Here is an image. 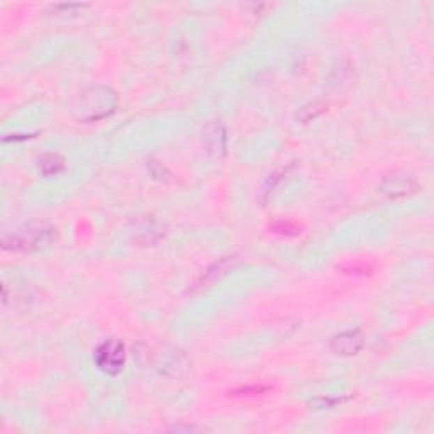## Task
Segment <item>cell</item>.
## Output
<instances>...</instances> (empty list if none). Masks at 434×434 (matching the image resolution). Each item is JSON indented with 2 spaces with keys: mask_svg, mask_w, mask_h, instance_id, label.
<instances>
[{
  "mask_svg": "<svg viewBox=\"0 0 434 434\" xmlns=\"http://www.w3.org/2000/svg\"><path fill=\"white\" fill-rule=\"evenodd\" d=\"M52 241V229H29L27 234L21 236H13V248L14 249H33L41 248L42 245Z\"/></svg>",
  "mask_w": 434,
  "mask_h": 434,
  "instance_id": "7a4b0ae2",
  "label": "cell"
},
{
  "mask_svg": "<svg viewBox=\"0 0 434 434\" xmlns=\"http://www.w3.org/2000/svg\"><path fill=\"white\" fill-rule=\"evenodd\" d=\"M63 160L56 155H48L41 160V170L45 175H56L63 170Z\"/></svg>",
  "mask_w": 434,
  "mask_h": 434,
  "instance_id": "277c9868",
  "label": "cell"
},
{
  "mask_svg": "<svg viewBox=\"0 0 434 434\" xmlns=\"http://www.w3.org/2000/svg\"><path fill=\"white\" fill-rule=\"evenodd\" d=\"M273 231H275V233H280V234H287V236L299 233V229H297L295 224H292V222H284V221L273 224Z\"/></svg>",
  "mask_w": 434,
  "mask_h": 434,
  "instance_id": "5b68a950",
  "label": "cell"
},
{
  "mask_svg": "<svg viewBox=\"0 0 434 434\" xmlns=\"http://www.w3.org/2000/svg\"><path fill=\"white\" fill-rule=\"evenodd\" d=\"M338 355H355L363 348V336L358 331H346L336 336L331 343Z\"/></svg>",
  "mask_w": 434,
  "mask_h": 434,
  "instance_id": "3957f363",
  "label": "cell"
},
{
  "mask_svg": "<svg viewBox=\"0 0 434 434\" xmlns=\"http://www.w3.org/2000/svg\"><path fill=\"white\" fill-rule=\"evenodd\" d=\"M126 362V348L117 339H109L95 351V363L104 373L117 375L124 369Z\"/></svg>",
  "mask_w": 434,
  "mask_h": 434,
  "instance_id": "6da1fadb",
  "label": "cell"
}]
</instances>
